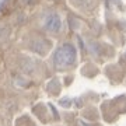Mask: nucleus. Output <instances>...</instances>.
<instances>
[{"label":"nucleus","instance_id":"obj_1","mask_svg":"<svg viewBox=\"0 0 126 126\" xmlns=\"http://www.w3.org/2000/svg\"><path fill=\"white\" fill-rule=\"evenodd\" d=\"M74 60V49H73L70 45L63 46L62 49L58 52V56H56V62L59 64H69Z\"/></svg>","mask_w":126,"mask_h":126},{"label":"nucleus","instance_id":"obj_2","mask_svg":"<svg viewBox=\"0 0 126 126\" xmlns=\"http://www.w3.org/2000/svg\"><path fill=\"white\" fill-rule=\"evenodd\" d=\"M45 27L49 31H58L59 28H60V20H59V17L56 14L48 16V18L45 20Z\"/></svg>","mask_w":126,"mask_h":126}]
</instances>
